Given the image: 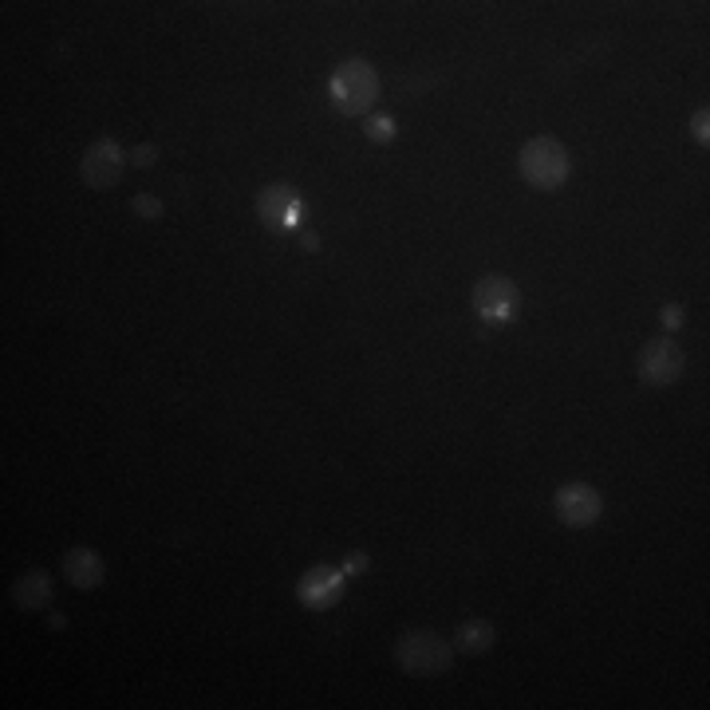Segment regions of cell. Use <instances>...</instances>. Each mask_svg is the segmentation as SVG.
<instances>
[{"label": "cell", "instance_id": "obj_13", "mask_svg": "<svg viewBox=\"0 0 710 710\" xmlns=\"http://www.w3.org/2000/svg\"><path fill=\"white\" fill-rule=\"evenodd\" d=\"M363 135H368L375 146H387L391 138H395V119H391V115H371L368 123H363Z\"/></svg>", "mask_w": 710, "mask_h": 710}, {"label": "cell", "instance_id": "obj_14", "mask_svg": "<svg viewBox=\"0 0 710 710\" xmlns=\"http://www.w3.org/2000/svg\"><path fill=\"white\" fill-rule=\"evenodd\" d=\"M131 209H135V217H143V222H158V217L166 214V206L154 194H135V202H131Z\"/></svg>", "mask_w": 710, "mask_h": 710}, {"label": "cell", "instance_id": "obj_5", "mask_svg": "<svg viewBox=\"0 0 710 710\" xmlns=\"http://www.w3.org/2000/svg\"><path fill=\"white\" fill-rule=\"evenodd\" d=\"M683 368H687V356H683V348L671 340V336H656V340L644 343V348H639V356H636V371H639V379H644L648 387L679 383Z\"/></svg>", "mask_w": 710, "mask_h": 710}, {"label": "cell", "instance_id": "obj_6", "mask_svg": "<svg viewBox=\"0 0 710 710\" xmlns=\"http://www.w3.org/2000/svg\"><path fill=\"white\" fill-rule=\"evenodd\" d=\"M553 510H557L560 525H568V529H588V525L600 522L604 494L596 486H588V482H565L553 494Z\"/></svg>", "mask_w": 710, "mask_h": 710}, {"label": "cell", "instance_id": "obj_7", "mask_svg": "<svg viewBox=\"0 0 710 710\" xmlns=\"http://www.w3.org/2000/svg\"><path fill=\"white\" fill-rule=\"evenodd\" d=\"M300 209H305L300 189L288 186V182H272V186H265L257 194V217L269 225L272 234H292L300 225Z\"/></svg>", "mask_w": 710, "mask_h": 710}, {"label": "cell", "instance_id": "obj_2", "mask_svg": "<svg viewBox=\"0 0 710 710\" xmlns=\"http://www.w3.org/2000/svg\"><path fill=\"white\" fill-rule=\"evenodd\" d=\"M379 91H383V83H379V72L371 68L368 60H343L340 68L332 72V80H328L332 107L340 111V115H348V119L368 115L371 103L379 100Z\"/></svg>", "mask_w": 710, "mask_h": 710}, {"label": "cell", "instance_id": "obj_9", "mask_svg": "<svg viewBox=\"0 0 710 710\" xmlns=\"http://www.w3.org/2000/svg\"><path fill=\"white\" fill-rule=\"evenodd\" d=\"M343 580H348V576H343V568L316 565L297 580V600L305 604V608H312V611H328L332 604H340Z\"/></svg>", "mask_w": 710, "mask_h": 710}, {"label": "cell", "instance_id": "obj_19", "mask_svg": "<svg viewBox=\"0 0 710 710\" xmlns=\"http://www.w3.org/2000/svg\"><path fill=\"white\" fill-rule=\"evenodd\" d=\"M300 245L312 253V249H320V237H316V234H300Z\"/></svg>", "mask_w": 710, "mask_h": 710}, {"label": "cell", "instance_id": "obj_10", "mask_svg": "<svg viewBox=\"0 0 710 710\" xmlns=\"http://www.w3.org/2000/svg\"><path fill=\"white\" fill-rule=\"evenodd\" d=\"M63 576H68V585L72 588H83V593H91V588H100L103 580H107V565H103V557L95 553V548L80 545L72 548V553H63Z\"/></svg>", "mask_w": 710, "mask_h": 710}, {"label": "cell", "instance_id": "obj_8", "mask_svg": "<svg viewBox=\"0 0 710 710\" xmlns=\"http://www.w3.org/2000/svg\"><path fill=\"white\" fill-rule=\"evenodd\" d=\"M123 166H126L123 146H119L115 138H100V143H91L88 154H83L80 174L91 189H111L123 178Z\"/></svg>", "mask_w": 710, "mask_h": 710}, {"label": "cell", "instance_id": "obj_3", "mask_svg": "<svg viewBox=\"0 0 710 710\" xmlns=\"http://www.w3.org/2000/svg\"><path fill=\"white\" fill-rule=\"evenodd\" d=\"M517 174H522L533 189H545L548 194V189H557L568 182L573 158H568L565 143H557L553 135H537L522 146V154H517Z\"/></svg>", "mask_w": 710, "mask_h": 710}, {"label": "cell", "instance_id": "obj_18", "mask_svg": "<svg viewBox=\"0 0 710 710\" xmlns=\"http://www.w3.org/2000/svg\"><path fill=\"white\" fill-rule=\"evenodd\" d=\"M368 568V557L363 553H351L348 560H343V576H356V573H363Z\"/></svg>", "mask_w": 710, "mask_h": 710}, {"label": "cell", "instance_id": "obj_1", "mask_svg": "<svg viewBox=\"0 0 710 710\" xmlns=\"http://www.w3.org/2000/svg\"><path fill=\"white\" fill-rule=\"evenodd\" d=\"M450 659H454V644H446V639L431 628H411L395 639V663H399V671L411 675V679L446 675Z\"/></svg>", "mask_w": 710, "mask_h": 710}, {"label": "cell", "instance_id": "obj_16", "mask_svg": "<svg viewBox=\"0 0 710 710\" xmlns=\"http://www.w3.org/2000/svg\"><path fill=\"white\" fill-rule=\"evenodd\" d=\"M659 325H663L667 332H679V328H683V305H663V308H659Z\"/></svg>", "mask_w": 710, "mask_h": 710}, {"label": "cell", "instance_id": "obj_4", "mask_svg": "<svg viewBox=\"0 0 710 710\" xmlns=\"http://www.w3.org/2000/svg\"><path fill=\"white\" fill-rule=\"evenodd\" d=\"M470 305H474L482 325L502 328V325H510L513 316H517V308H522V288L513 285L510 277H502V272H490V277H482L474 285Z\"/></svg>", "mask_w": 710, "mask_h": 710}, {"label": "cell", "instance_id": "obj_17", "mask_svg": "<svg viewBox=\"0 0 710 710\" xmlns=\"http://www.w3.org/2000/svg\"><path fill=\"white\" fill-rule=\"evenodd\" d=\"M691 131H694V143H702V146L710 143V135H707V131H710V115H707V107H702V111H694V119H691Z\"/></svg>", "mask_w": 710, "mask_h": 710}, {"label": "cell", "instance_id": "obj_11", "mask_svg": "<svg viewBox=\"0 0 710 710\" xmlns=\"http://www.w3.org/2000/svg\"><path fill=\"white\" fill-rule=\"evenodd\" d=\"M52 576L44 573V568H32V573L17 576V585H12V604H17L20 611H44L52 608Z\"/></svg>", "mask_w": 710, "mask_h": 710}, {"label": "cell", "instance_id": "obj_12", "mask_svg": "<svg viewBox=\"0 0 710 710\" xmlns=\"http://www.w3.org/2000/svg\"><path fill=\"white\" fill-rule=\"evenodd\" d=\"M497 644V628L490 620H462L459 628H454V651H462V656H486L490 648Z\"/></svg>", "mask_w": 710, "mask_h": 710}, {"label": "cell", "instance_id": "obj_15", "mask_svg": "<svg viewBox=\"0 0 710 710\" xmlns=\"http://www.w3.org/2000/svg\"><path fill=\"white\" fill-rule=\"evenodd\" d=\"M158 154H163V151H158L154 143H143V146H135V151L126 154V163L135 166V171H151V166L158 163Z\"/></svg>", "mask_w": 710, "mask_h": 710}]
</instances>
